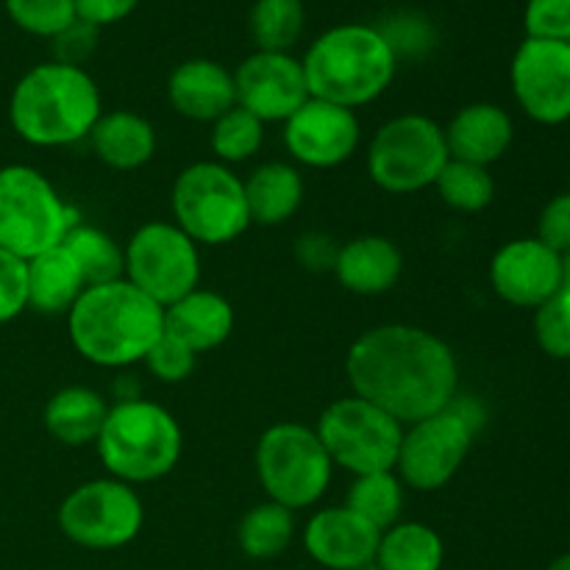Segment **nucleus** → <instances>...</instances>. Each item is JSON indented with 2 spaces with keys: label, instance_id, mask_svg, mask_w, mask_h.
<instances>
[{
  "label": "nucleus",
  "instance_id": "obj_1",
  "mask_svg": "<svg viewBox=\"0 0 570 570\" xmlns=\"http://www.w3.org/2000/svg\"><path fill=\"white\" fill-rule=\"evenodd\" d=\"M345 373L354 395L393 415L401 426L451 406L460 365L445 340L410 323L367 328L351 343Z\"/></svg>",
  "mask_w": 570,
  "mask_h": 570
},
{
  "label": "nucleus",
  "instance_id": "obj_2",
  "mask_svg": "<svg viewBox=\"0 0 570 570\" xmlns=\"http://www.w3.org/2000/svg\"><path fill=\"white\" fill-rule=\"evenodd\" d=\"M67 332L72 348L92 365L128 367L165 334V306L126 278L95 284L67 312Z\"/></svg>",
  "mask_w": 570,
  "mask_h": 570
},
{
  "label": "nucleus",
  "instance_id": "obj_3",
  "mask_svg": "<svg viewBox=\"0 0 570 570\" xmlns=\"http://www.w3.org/2000/svg\"><path fill=\"white\" fill-rule=\"evenodd\" d=\"M100 115L98 83L78 65L45 61L31 67L11 89V128L37 148H65L89 139Z\"/></svg>",
  "mask_w": 570,
  "mask_h": 570
},
{
  "label": "nucleus",
  "instance_id": "obj_4",
  "mask_svg": "<svg viewBox=\"0 0 570 570\" xmlns=\"http://www.w3.org/2000/svg\"><path fill=\"white\" fill-rule=\"evenodd\" d=\"M309 98L356 109L387 92L399 56L376 26L343 22L323 31L301 59Z\"/></svg>",
  "mask_w": 570,
  "mask_h": 570
},
{
  "label": "nucleus",
  "instance_id": "obj_5",
  "mask_svg": "<svg viewBox=\"0 0 570 570\" xmlns=\"http://www.w3.org/2000/svg\"><path fill=\"white\" fill-rule=\"evenodd\" d=\"M95 449L109 476L134 488L165 479L178 465L184 434L165 406L145 399H122L109 406Z\"/></svg>",
  "mask_w": 570,
  "mask_h": 570
},
{
  "label": "nucleus",
  "instance_id": "obj_6",
  "mask_svg": "<svg viewBox=\"0 0 570 570\" xmlns=\"http://www.w3.org/2000/svg\"><path fill=\"white\" fill-rule=\"evenodd\" d=\"M76 223V212L37 167H0V248L28 262L65 243Z\"/></svg>",
  "mask_w": 570,
  "mask_h": 570
},
{
  "label": "nucleus",
  "instance_id": "obj_7",
  "mask_svg": "<svg viewBox=\"0 0 570 570\" xmlns=\"http://www.w3.org/2000/svg\"><path fill=\"white\" fill-rule=\"evenodd\" d=\"M176 226L195 245H226L250 226L245 184L220 161H195L178 173L170 193Z\"/></svg>",
  "mask_w": 570,
  "mask_h": 570
},
{
  "label": "nucleus",
  "instance_id": "obj_8",
  "mask_svg": "<svg viewBox=\"0 0 570 570\" xmlns=\"http://www.w3.org/2000/svg\"><path fill=\"white\" fill-rule=\"evenodd\" d=\"M334 465L315 429L284 421L256 443V476L267 499L287 510H306L326 495Z\"/></svg>",
  "mask_w": 570,
  "mask_h": 570
},
{
  "label": "nucleus",
  "instance_id": "obj_9",
  "mask_svg": "<svg viewBox=\"0 0 570 570\" xmlns=\"http://www.w3.org/2000/svg\"><path fill=\"white\" fill-rule=\"evenodd\" d=\"M449 159L440 122L426 115H399L373 137L367 148V176L384 193L412 195L434 187Z\"/></svg>",
  "mask_w": 570,
  "mask_h": 570
},
{
  "label": "nucleus",
  "instance_id": "obj_10",
  "mask_svg": "<svg viewBox=\"0 0 570 570\" xmlns=\"http://www.w3.org/2000/svg\"><path fill=\"white\" fill-rule=\"evenodd\" d=\"M315 432L332 465L354 476L395 471L401 438H404V426L393 415L360 395L328 404Z\"/></svg>",
  "mask_w": 570,
  "mask_h": 570
},
{
  "label": "nucleus",
  "instance_id": "obj_11",
  "mask_svg": "<svg viewBox=\"0 0 570 570\" xmlns=\"http://www.w3.org/2000/svg\"><path fill=\"white\" fill-rule=\"evenodd\" d=\"M479 415L462 410L456 399L451 406L404 426L395 473L404 488L417 493H434L445 488L465 465L476 440Z\"/></svg>",
  "mask_w": 570,
  "mask_h": 570
},
{
  "label": "nucleus",
  "instance_id": "obj_12",
  "mask_svg": "<svg viewBox=\"0 0 570 570\" xmlns=\"http://www.w3.org/2000/svg\"><path fill=\"white\" fill-rule=\"evenodd\" d=\"M142 523L145 507L137 490L111 476L78 484L59 507L61 534L89 551H115L134 543Z\"/></svg>",
  "mask_w": 570,
  "mask_h": 570
},
{
  "label": "nucleus",
  "instance_id": "obj_13",
  "mask_svg": "<svg viewBox=\"0 0 570 570\" xmlns=\"http://www.w3.org/2000/svg\"><path fill=\"white\" fill-rule=\"evenodd\" d=\"M126 254V282L159 306L176 304L200 282L198 245L176 223L154 220L131 234Z\"/></svg>",
  "mask_w": 570,
  "mask_h": 570
},
{
  "label": "nucleus",
  "instance_id": "obj_14",
  "mask_svg": "<svg viewBox=\"0 0 570 570\" xmlns=\"http://www.w3.org/2000/svg\"><path fill=\"white\" fill-rule=\"evenodd\" d=\"M510 83L523 115L540 126L570 120V42L523 39L510 65Z\"/></svg>",
  "mask_w": 570,
  "mask_h": 570
},
{
  "label": "nucleus",
  "instance_id": "obj_15",
  "mask_svg": "<svg viewBox=\"0 0 570 570\" xmlns=\"http://www.w3.org/2000/svg\"><path fill=\"white\" fill-rule=\"evenodd\" d=\"M237 106L262 122H284L309 100L304 65L293 53L256 50L234 70Z\"/></svg>",
  "mask_w": 570,
  "mask_h": 570
},
{
  "label": "nucleus",
  "instance_id": "obj_16",
  "mask_svg": "<svg viewBox=\"0 0 570 570\" xmlns=\"http://www.w3.org/2000/svg\"><path fill=\"white\" fill-rule=\"evenodd\" d=\"M360 120L354 109L309 98L284 120V145L298 165L326 170L348 161L360 148Z\"/></svg>",
  "mask_w": 570,
  "mask_h": 570
},
{
  "label": "nucleus",
  "instance_id": "obj_17",
  "mask_svg": "<svg viewBox=\"0 0 570 570\" xmlns=\"http://www.w3.org/2000/svg\"><path fill=\"white\" fill-rule=\"evenodd\" d=\"M490 284L507 304L538 309L562 289V256L538 237L512 239L495 250Z\"/></svg>",
  "mask_w": 570,
  "mask_h": 570
},
{
  "label": "nucleus",
  "instance_id": "obj_18",
  "mask_svg": "<svg viewBox=\"0 0 570 570\" xmlns=\"http://www.w3.org/2000/svg\"><path fill=\"white\" fill-rule=\"evenodd\" d=\"M382 532L348 507H326L306 521L304 549L326 570H356L376 560Z\"/></svg>",
  "mask_w": 570,
  "mask_h": 570
},
{
  "label": "nucleus",
  "instance_id": "obj_19",
  "mask_svg": "<svg viewBox=\"0 0 570 570\" xmlns=\"http://www.w3.org/2000/svg\"><path fill=\"white\" fill-rule=\"evenodd\" d=\"M167 100L187 120L215 122L237 106L234 72L220 61L187 59L167 78Z\"/></svg>",
  "mask_w": 570,
  "mask_h": 570
},
{
  "label": "nucleus",
  "instance_id": "obj_20",
  "mask_svg": "<svg viewBox=\"0 0 570 570\" xmlns=\"http://www.w3.org/2000/svg\"><path fill=\"white\" fill-rule=\"evenodd\" d=\"M451 159L490 167L510 150L515 128L512 117L499 104H468L443 128Z\"/></svg>",
  "mask_w": 570,
  "mask_h": 570
},
{
  "label": "nucleus",
  "instance_id": "obj_21",
  "mask_svg": "<svg viewBox=\"0 0 570 570\" xmlns=\"http://www.w3.org/2000/svg\"><path fill=\"white\" fill-rule=\"evenodd\" d=\"M404 271V254L382 234H365L340 245L334 259V276L354 295H382L399 284Z\"/></svg>",
  "mask_w": 570,
  "mask_h": 570
},
{
  "label": "nucleus",
  "instance_id": "obj_22",
  "mask_svg": "<svg viewBox=\"0 0 570 570\" xmlns=\"http://www.w3.org/2000/svg\"><path fill=\"white\" fill-rule=\"evenodd\" d=\"M165 332L195 354H206L232 337L234 306L220 293L195 287L176 304L165 306Z\"/></svg>",
  "mask_w": 570,
  "mask_h": 570
},
{
  "label": "nucleus",
  "instance_id": "obj_23",
  "mask_svg": "<svg viewBox=\"0 0 570 570\" xmlns=\"http://www.w3.org/2000/svg\"><path fill=\"white\" fill-rule=\"evenodd\" d=\"M89 145L111 170H139L156 154V128L137 111H106L95 122Z\"/></svg>",
  "mask_w": 570,
  "mask_h": 570
},
{
  "label": "nucleus",
  "instance_id": "obj_24",
  "mask_svg": "<svg viewBox=\"0 0 570 570\" xmlns=\"http://www.w3.org/2000/svg\"><path fill=\"white\" fill-rule=\"evenodd\" d=\"M28 265V306L42 315H67L87 282L81 276V267L70 256L65 245L45 250L26 262Z\"/></svg>",
  "mask_w": 570,
  "mask_h": 570
},
{
  "label": "nucleus",
  "instance_id": "obj_25",
  "mask_svg": "<svg viewBox=\"0 0 570 570\" xmlns=\"http://www.w3.org/2000/svg\"><path fill=\"white\" fill-rule=\"evenodd\" d=\"M243 184L250 223L282 226L304 204V176L287 161H265Z\"/></svg>",
  "mask_w": 570,
  "mask_h": 570
},
{
  "label": "nucleus",
  "instance_id": "obj_26",
  "mask_svg": "<svg viewBox=\"0 0 570 570\" xmlns=\"http://www.w3.org/2000/svg\"><path fill=\"white\" fill-rule=\"evenodd\" d=\"M109 404L92 387H65L45 406V429L50 438L70 449L95 445L104 429Z\"/></svg>",
  "mask_w": 570,
  "mask_h": 570
},
{
  "label": "nucleus",
  "instance_id": "obj_27",
  "mask_svg": "<svg viewBox=\"0 0 570 570\" xmlns=\"http://www.w3.org/2000/svg\"><path fill=\"white\" fill-rule=\"evenodd\" d=\"M445 560L443 538L417 521H399L379 538L376 566L382 570H440Z\"/></svg>",
  "mask_w": 570,
  "mask_h": 570
},
{
  "label": "nucleus",
  "instance_id": "obj_28",
  "mask_svg": "<svg viewBox=\"0 0 570 570\" xmlns=\"http://www.w3.org/2000/svg\"><path fill=\"white\" fill-rule=\"evenodd\" d=\"M295 534V512L276 501L250 507L237 527V543L250 560H276L289 549Z\"/></svg>",
  "mask_w": 570,
  "mask_h": 570
},
{
  "label": "nucleus",
  "instance_id": "obj_29",
  "mask_svg": "<svg viewBox=\"0 0 570 570\" xmlns=\"http://www.w3.org/2000/svg\"><path fill=\"white\" fill-rule=\"evenodd\" d=\"M67 250L81 267V276L87 287L95 284H109L117 278H126V254L120 245L100 228L87 226V223H76L65 237Z\"/></svg>",
  "mask_w": 570,
  "mask_h": 570
},
{
  "label": "nucleus",
  "instance_id": "obj_30",
  "mask_svg": "<svg viewBox=\"0 0 570 570\" xmlns=\"http://www.w3.org/2000/svg\"><path fill=\"white\" fill-rule=\"evenodd\" d=\"M345 507L351 512L371 523L373 529L384 532V529L395 527L404 512V482L395 471H379L356 476L351 484L348 495H345Z\"/></svg>",
  "mask_w": 570,
  "mask_h": 570
},
{
  "label": "nucleus",
  "instance_id": "obj_31",
  "mask_svg": "<svg viewBox=\"0 0 570 570\" xmlns=\"http://www.w3.org/2000/svg\"><path fill=\"white\" fill-rule=\"evenodd\" d=\"M248 28L256 50L289 53L298 45V39L304 37V0H256L250 6Z\"/></svg>",
  "mask_w": 570,
  "mask_h": 570
},
{
  "label": "nucleus",
  "instance_id": "obj_32",
  "mask_svg": "<svg viewBox=\"0 0 570 570\" xmlns=\"http://www.w3.org/2000/svg\"><path fill=\"white\" fill-rule=\"evenodd\" d=\"M434 189L445 206L465 212V215L488 209L495 198V181L488 167L460 159L445 161L443 173L434 181Z\"/></svg>",
  "mask_w": 570,
  "mask_h": 570
},
{
  "label": "nucleus",
  "instance_id": "obj_33",
  "mask_svg": "<svg viewBox=\"0 0 570 570\" xmlns=\"http://www.w3.org/2000/svg\"><path fill=\"white\" fill-rule=\"evenodd\" d=\"M262 142H265V122L245 111L243 106H234L226 115L217 117L212 122L209 145L212 154L217 156L215 161L220 165H237V161H248L259 154Z\"/></svg>",
  "mask_w": 570,
  "mask_h": 570
},
{
  "label": "nucleus",
  "instance_id": "obj_34",
  "mask_svg": "<svg viewBox=\"0 0 570 570\" xmlns=\"http://www.w3.org/2000/svg\"><path fill=\"white\" fill-rule=\"evenodd\" d=\"M6 14L31 37L56 39L78 20L72 0H3Z\"/></svg>",
  "mask_w": 570,
  "mask_h": 570
},
{
  "label": "nucleus",
  "instance_id": "obj_35",
  "mask_svg": "<svg viewBox=\"0 0 570 570\" xmlns=\"http://www.w3.org/2000/svg\"><path fill=\"white\" fill-rule=\"evenodd\" d=\"M534 337L551 360H570V289L562 287L534 309Z\"/></svg>",
  "mask_w": 570,
  "mask_h": 570
},
{
  "label": "nucleus",
  "instance_id": "obj_36",
  "mask_svg": "<svg viewBox=\"0 0 570 570\" xmlns=\"http://www.w3.org/2000/svg\"><path fill=\"white\" fill-rule=\"evenodd\" d=\"M142 362L148 365V371L154 373L159 382L178 384L184 382V379L193 376L198 354H195L193 348H187L181 340L170 337V334L165 332L159 340H156V345L148 351V356H145Z\"/></svg>",
  "mask_w": 570,
  "mask_h": 570
},
{
  "label": "nucleus",
  "instance_id": "obj_37",
  "mask_svg": "<svg viewBox=\"0 0 570 570\" xmlns=\"http://www.w3.org/2000/svg\"><path fill=\"white\" fill-rule=\"evenodd\" d=\"M523 28L529 39L570 42V0H527Z\"/></svg>",
  "mask_w": 570,
  "mask_h": 570
},
{
  "label": "nucleus",
  "instance_id": "obj_38",
  "mask_svg": "<svg viewBox=\"0 0 570 570\" xmlns=\"http://www.w3.org/2000/svg\"><path fill=\"white\" fill-rule=\"evenodd\" d=\"M28 309V265L20 256L0 248V326Z\"/></svg>",
  "mask_w": 570,
  "mask_h": 570
},
{
  "label": "nucleus",
  "instance_id": "obj_39",
  "mask_svg": "<svg viewBox=\"0 0 570 570\" xmlns=\"http://www.w3.org/2000/svg\"><path fill=\"white\" fill-rule=\"evenodd\" d=\"M538 239L566 256L570 250V193H560L543 206L538 220Z\"/></svg>",
  "mask_w": 570,
  "mask_h": 570
},
{
  "label": "nucleus",
  "instance_id": "obj_40",
  "mask_svg": "<svg viewBox=\"0 0 570 570\" xmlns=\"http://www.w3.org/2000/svg\"><path fill=\"white\" fill-rule=\"evenodd\" d=\"M100 28L89 26V22L76 20L67 31H61L59 37L53 39L56 45V61H65V65H78L92 53L95 42H98Z\"/></svg>",
  "mask_w": 570,
  "mask_h": 570
},
{
  "label": "nucleus",
  "instance_id": "obj_41",
  "mask_svg": "<svg viewBox=\"0 0 570 570\" xmlns=\"http://www.w3.org/2000/svg\"><path fill=\"white\" fill-rule=\"evenodd\" d=\"M72 3H76L78 20L89 22L95 28H106L126 20L137 9L139 0H72Z\"/></svg>",
  "mask_w": 570,
  "mask_h": 570
},
{
  "label": "nucleus",
  "instance_id": "obj_42",
  "mask_svg": "<svg viewBox=\"0 0 570 570\" xmlns=\"http://www.w3.org/2000/svg\"><path fill=\"white\" fill-rule=\"evenodd\" d=\"M337 245L328 239L326 234H304L295 245L301 265L309 271H334V259H337Z\"/></svg>",
  "mask_w": 570,
  "mask_h": 570
},
{
  "label": "nucleus",
  "instance_id": "obj_43",
  "mask_svg": "<svg viewBox=\"0 0 570 570\" xmlns=\"http://www.w3.org/2000/svg\"><path fill=\"white\" fill-rule=\"evenodd\" d=\"M562 287L570 289V250L562 256Z\"/></svg>",
  "mask_w": 570,
  "mask_h": 570
},
{
  "label": "nucleus",
  "instance_id": "obj_44",
  "mask_svg": "<svg viewBox=\"0 0 570 570\" xmlns=\"http://www.w3.org/2000/svg\"><path fill=\"white\" fill-rule=\"evenodd\" d=\"M549 570H570V551H568V554L557 557V560L549 566Z\"/></svg>",
  "mask_w": 570,
  "mask_h": 570
},
{
  "label": "nucleus",
  "instance_id": "obj_45",
  "mask_svg": "<svg viewBox=\"0 0 570 570\" xmlns=\"http://www.w3.org/2000/svg\"><path fill=\"white\" fill-rule=\"evenodd\" d=\"M356 570H382L376 566V562H367V566H362V568H356Z\"/></svg>",
  "mask_w": 570,
  "mask_h": 570
}]
</instances>
